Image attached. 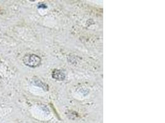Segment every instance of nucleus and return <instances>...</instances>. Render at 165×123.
I'll return each instance as SVG.
<instances>
[{
  "instance_id": "f257e3e1",
  "label": "nucleus",
  "mask_w": 165,
  "mask_h": 123,
  "mask_svg": "<svg viewBox=\"0 0 165 123\" xmlns=\"http://www.w3.org/2000/svg\"><path fill=\"white\" fill-rule=\"evenodd\" d=\"M41 61V58L35 54H27L23 58L24 64L32 68L37 67L40 65Z\"/></svg>"
},
{
  "instance_id": "f03ea898",
  "label": "nucleus",
  "mask_w": 165,
  "mask_h": 123,
  "mask_svg": "<svg viewBox=\"0 0 165 123\" xmlns=\"http://www.w3.org/2000/svg\"><path fill=\"white\" fill-rule=\"evenodd\" d=\"M53 77L56 80H63L65 78V75L61 71L57 70L53 72Z\"/></svg>"
}]
</instances>
